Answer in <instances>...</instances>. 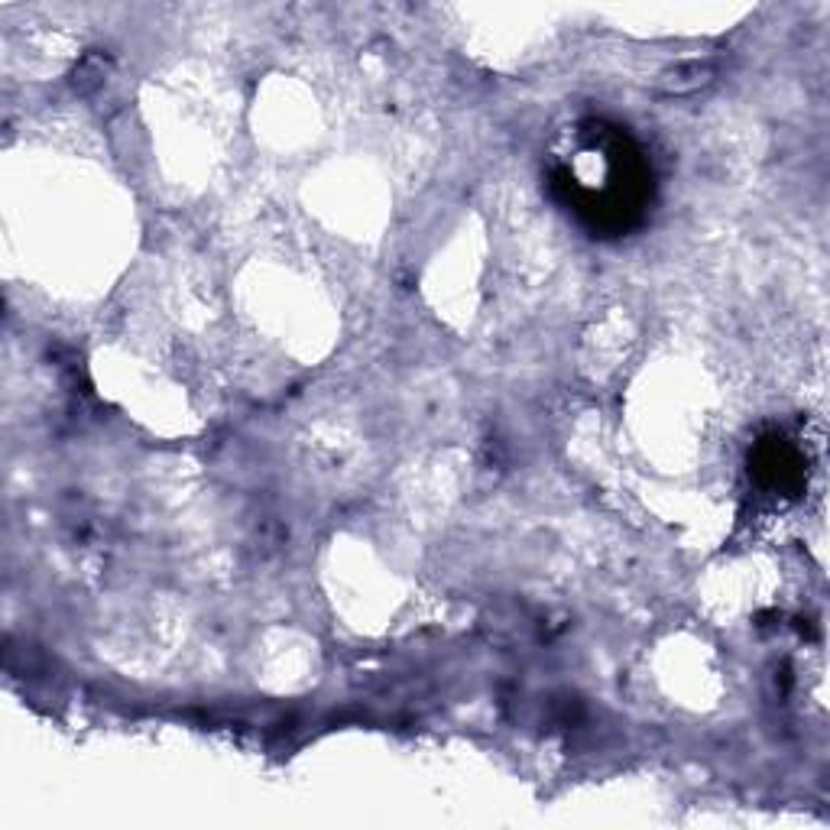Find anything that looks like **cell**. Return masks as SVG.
<instances>
[{"mask_svg":"<svg viewBox=\"0 0 830 830\" xmlns=\"http://www.w3.org/2000/svg\"><path fill=\"white\" fill-rule=\"evenodd\" d=\"M713 81V65L711 62L701 59H688V62H675L671 68H665L658 75V91L665 95H691V91H701L705 85Z\"/></svg>","mask_w":830,"mask_h":830,"instance_id":"6da1fadb","label":"cell"}]
</instances>
